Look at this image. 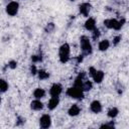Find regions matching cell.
Wrapping results in <instances>:
<instances>
[{
  "mask_svg": "<svg viewBox=\"0 0 129 129\" xmlns=\"http://www.w3.org/2000/svg\"><path fill=\"white\" fill-rule=\"evenodd\" d=\"M102 109H103V107H102V104H101L100 101L94 100L93 102H91V104H90V110L93 113L98 114V113H100L102 111Z\"/></svg>",
  "mask_w": 129,
  "mask_h": 129,
  "instance_id": "obj_10",
  "label": "cell"
},
{
  "mask_svg": "<svg viewBox=\"0 0 129 129\" xmlns=\"http://www.w3.org/2000/svg\"><path fill=\"white\" fill-rule=\"evenodd\" d=\"M118 114H119V110H118V108H116V107H112V108H110V109L108 110V113H107L108 117L111 118V119L116 118V117L118 116Z\"/></svg>",
  "mask_w": 129,
  "mask_h": 129,
  "instance_id": "obj_18",
  "label": "cell"
},
{
  "mask_svg": "<svg viewBox=\"0 0 129 129\" xmlns=\"http://www.w3.org/2000/svg\"><path fill=\"white\" fill-rule=\"evenodd\" d=\"M8 68H10V69H15L16 67H17V61H15V60H10L9 62H8Z\"/></svg>",
  "mask_w": 129,
  "mask_h": 129,
  "instance_id": "obj_26",
  "label": "cell"
},
{
  "mask_svg": "<svg viewBox=\"0 0 129 129\" xmlns=\"http://www.w3.org/2000/svg\"><path fill=\"white\" fill-rule=\"evenodd\" d=\"M84 26H85V28H86L87 30H89V31H93V30L96 28V20H95V18H93V17H89V18L86 20Z\"/></svg>",
  "mask_w": 129,
  "mask_h": 129,
  "instance_id": "obj_13",
  "label": "cell"
},
{
  "mask_svg": "<svg viewBox=\"0 0 129 129\" xmlns=\"http://www.w3.org/2000/svg\"><path fill=\"white\" fill-rule=\"evenodd\" d=\"M5 10L9 16H15L19 10V3L16 1H10L7 3Z\"/></svg>",
  "mask_w": 129,
  "mask_h": 129,
  "instance_id": "obj_6",
  "label": "cell"
},
{
  "mask_svg": "<svg viewBox=\"0 0 129 129\" xmlns=\"http://www.w3.org/2000/svg\"><path fill=\"white\" fill-rule=\"evenodd\" d=\"M53 29H54V23H52V22L47 23V25H46L45 28H44L45 32H51Z\"/></svg>",
  "mask_w": 129,
  "mask_h": 129,
  "instance_id": "obj_25",
  "label": "cell"
},
{
  "mask_svg": "<svg viewBox=\"0 0 129 129\" xmlns=\"http://www.w3.org/2000/svg\"><path fill=\"white\" fill-rule=\"evenodd\" d=\"M86 80V73L85 72H81L77 78L75 79V82H74V86L75 87H78L80 89H82V86H83V83L84 81Z\"/></svg>",
  "mask_w": 129,
  "mask_h": 129,
  "instance_id": "obj_11",
  "label": "cell"
},
{
  "mask_svg": "<svg viewBox=\"0 0 129 129\" xmlns=\"http://www.w3.org/2000/svg\"><path fill=\"white\" fill-rule=\"evenodd\" d=\"M124 23H125V19L124 18L122 20H117V19H114V18H110V19L104 20V25L107 28L114 29V30H120Z\"/></svg>",
  "mask_w": 129,
  "mask_h": 129,
  "instance_id": "obj_3",
  "label": "cell"
},
{
  "mask_svg": "<svg viewBox=\"0 0 129 129\" xmlns=\"http://www.w3.org/2000/svg\"><path fill=\"white\" fill-rule=\"evenodd\" d=\"M45 90L44 89H42V88H36L35 90H34V92H33V97L35 98V99H41V98H43V97H45Z\"/></svg>",
  "mask_w": 129,
  "mask_h": 129,
  "instance_id": "obj_16",
  "label": "cell"
},
{
  "mask_svg": "<svg viewBox=\"0 0 129 129\" xmlns=\"http://www.w3.org/2000/svg\"><path fill=\"white\" fill-rule=\"evenodd\" d=\"M37 76H38L39 80H46V79L49 78V74H48L46 71H44V70H39V71H37Z\"/></svg>",
  "mask_w": 129,
  "mask_h": 129,
  "instance_id": "obj_20",
  "label": "cell"
},
{
  "mask_svg": "<svg viewBox=\"0 0 129 129\" xmlns=\"http://www.w3.org/2000/svg\"><path fill=\"white\" fill-rule=\"evenodd\" d=\"M80 45H81V50L83 55H89L93 51V47L90 41V38L86 35H82L80 38Z\"/></svg>",
  "mask_w": 129,
  "mask_h": 129,
  "instance_id": "obj_2",
  "label": "cell"
},
{
  "mask_svg": "<svg viewBox=\"0 0 129 129\" xmlns=\"http://www.w3.org/2000/svg\"><path fill=\"white\" fill-rule=\"evenodd\" d=\"M81 113V108L78 104H73L69 110H68V114L71 116V117H75V116H78L79 114Z\"/></svg>",
  "mask_w": 129,
  "mask_h": 129,
  "instance_id": "obj_12",
  "label": "cell"
},
{
  "mask_svg": "<svg viewBox=\"0 0 129 129\" xmlns=\"http://www.w3.org/2000/svg\"><path fill=\"white\" fill-rule=\"evenodd\" d=\"M109 47H110V41H109L108 39H103V40H101V41L99 42V44H98V48H99V50H101V51H105V50H107Z\"/></svg>",
  "mask_w": 129,
  "mask_h": 129,
  "instance_id": "obj_17",
  "label": "cell"
},
{
  "mask_svg": "<svg viewBox=\"0 0 129 129\" xmlns=\"http://www.w3.org/2000/svg\"><path fill=\"white\" fill-rule=\"evenodd\" d=\"M51 125V117L48 114H43L39 118V126L42 129H47Z\"/></svg>",
  "mask_w": 129,
  "mask_h": 129,
  "instance_id": "obj_7",
  "label": "cell"
},
{
  "mask_svg": "<svg viewBox=\"0 0 129 129\" xmlns=\"http://www.w3.org/2000/svg\"><path fill=\"white\" fill-rule=\"evenodd\" d=\"M59 104V98L58 97H51L47 103L48 110H54Z\"/></svg>",
  "mask_w": 129,
  "mask_h": 129,
  "instance_id": "obj_14",
  "label": "cell"
},
{
  "mask_svg": "<svg viewBox=\"0 0 129 129\" xmlns=\"http://www.w3.org/2000/svg\"><path fill=\"white\" fill-rule=\"evenodd\" d=\"M30 73H31V75H36L37 74V69H36L35 64L30 66Z\"/></svg>",
  "mask_w": 129,
  "mask_h": 129,
  "instance_id": "obj_28",
  "label": "cell"
},
{
  "mask_svg": "<svg viewBox=\"0 0 129 129\" xmlns=\"http://www.w3.org/2000/svg\"><path fill=\"white\" fill-rule=\"evenodd\" d=\"M70 1H76V0H70Z\"/></svg>",
  "mask_w": 129,
  "mask_h": 129,
  "instance_id": "obj_29",
  "label": "cell"
},
{
  "mask_svg": "<svg viewBox=\"0 0 129 129\" xmlns=\"http://www.w3.org/2000/svg\"><path fill=\"white\" fill-rule=\"evenodd\" d=\"M67 96L70 97V98H73V99H76V100H82L84 98V91L78 87H71L67 90L66 92Z\"/></svg>",
  "mask_w": 129,
  "mask_h": 129,
  "instance_id": "obj_4",
  "label": "cell"
},
{
  "mask_svg": "<svg viewBox=\"0 0 129 129\" xmlns=\"http://www.w3.org/2000/svg\"><path fill=\"white\" fill-rule=\"evenodd\" d=\"M0 103H1V97H0Z\"/></svg>",
  "mask_w": 129,
  "mask_h": 129,
  "instance_id": "obj_30",
  "label": "cell"
},
{
  "mask_svg": "<svg viewBox=\"0 0 129 129\" xmlns=\"http://www.w3.org/2000/svg\"><path fill=\"white\" fill-rule=\"evenodd\" d=\"M92 88H93V83L91 81H89V80H85L84 83H83V86H82V90L84 92H88Z\"/></svg>",
  "mask_w": 129,
  "mask_h": 129,
  "instance_id": "obj_19",
  "label": "cell"
},
{
  "mask_svg": "<svg viewBox=\"0 0 129 129\" xmlns=\"http://www.w3.org/2000/svg\"><path fill=\"white\" fill-rule=\"evenodd\" d=\"M91 9H92V5H91L90 3H88V2L82 3V4L80 5V7H79V11H80V13H81L82 15L86 16V17L89 16Z\"/></svg>",
  "mask_w": 129,
  "mask_h": 129,
  "instance_id": "obj_9",
  "label": "cell"
},
{
  "mask_svg": "<svg viewBox=\"0 0 129 129\" xmlns=\"http://www.w3.org/2000/svg\"><path fill=\"white\" fill-rule=\"evenodd\" d=\"M31 60H32V62H39V61H41V60H42V56H41V53L32 55V56H31Z\"/></svg>",
  "mask_w": 129,
  "mask_h": 129,
  "instance_id": "obj_23",
  "label": "cell"
},
{
  "mask_svg": "<svg viewBox=\"0 0 129 129\" xmlns=\"http://www.w3.org/2000/svg\"><path fill=\"white\" fill-rule=\"evenodd\" d=\"M100 34H101L100 30L98 28H95L93 30V32H92V38H93V40H97L100 37Z\"/></svg>",
  "mask_w": 129,
  "mask_h": 129,
  "instance_id": "obj_22",
  "label": "cell"
},
{
  "mask_svg": "<svg viewBox=\"0 0 129 129\" xmlns=\"http://www.w3.org/2000/svg\"><path fill=\"white\" fill-rule=\"evenodd\" d=\"M114 127H115V124L113 121H110L108 123H104L100 126V128H114Z\"/></svg>",
  "mask_w": 129,
  "mask_h": 129,
  "instance_id": "obj_24",
  "label": "cell"
},
{
  "mask_svg": "<svg viewBox=\"0 0 129 129\" xmlns=\"http://www.w3.org/2000/svg\"><path fill=\"white\" fill-rule=\"evenodd\" d=\"M120 40H121V35H117V36H115L114 39H113V45H117V44L120 42Z\"/></svg>",
  "mask_w": 129,
  "mask_h": 129,
  "instance_id": "obj_27",
  "label": "cell"
},
{
  "mask_svg": "<svg viewBox=\"0 0 129 129\" xmlns=\"http://www.w3.org/2000/svg\"><path fill=\"white\" fill-rule=\"evenodd\" d=\"M89 75L92 77L93 81L96 83V84H100L102 83L104 77H105V73L103 71H98L96 70L94 67H90L89 68Z\"/></svg>",
  "mask_w": 129,
  "mask_h": 129,
  "instance_id": "obj_5",
  "label": "cell"
},
{
  "mask_svg": "<svg viewBox=\"0 0 129 129\" xmlns=\"http://www.w3.org/2000/svg\"><path fill=\"white\" fill-rule=\"evenodd\" d=\"M30 108L34 111H40L43 109V104L39 99H35L33 101H31L30 103Z\"/></svg>",
  "mask_w": 129,
  "mask_h": 129,
  "instance_id": "obj_15",
  "label": "cell"
},
{
  "mask_svg": "<svg viewBox=\"0 0 129 129\" xmlns=\"http://www.w3.org/2000/svg\"><path fill=\"white\" fill-rule=\"evenodd\" d=\"M58 57L61 63H66L71 58V46L69 43H62L58 48Z\"/></svg>",
  "mask_w": 129,
  "mask_h": 129,
  "instance_id": "obj_1",
  "label": "cell"
},
{
  "mask_svg": "<svg viewBox=\"0 0 129 129\" xmlns=\"http://www.w3.org/2000/svg\"><path fill=\"white\" fill-rule=\"evenodd\" d=\"M62 92V86L58 83H54L51 85L49 89V95L51 97H58Z\"/></svg>",
  "mask_w": 129,
  "mask_h": 129,
  "instance_id": "obj_8",
  "label": "cell"
},
{
  "mask_svg": "<svg viewBox=\"0 0 129 129\" xmlns=\"http://www.w3.org/2000/svg\"><path fill=\"white\" fill-rule=\"evenodd\" d=\"M8 83L4 79H0V93H5L8 90Z\"/></svg>",
  "mask_w": 129,
  "mask_h": 129,
  "instance_id": "obj_21",
  "label": "cell"
}]
</instances>
